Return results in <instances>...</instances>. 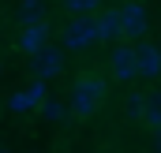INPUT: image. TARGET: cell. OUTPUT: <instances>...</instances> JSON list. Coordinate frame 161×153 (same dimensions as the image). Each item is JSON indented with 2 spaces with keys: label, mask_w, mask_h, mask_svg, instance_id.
Listing matches in <instances>:
<instances>
[{
  "label": "cell",
  "mask_w": 161,
  "mask_h": 153,
  "mask_svg": "<svg viewBox=\"0 0 161 153\" xmlns=\"http://www.w3.org/2000/svg\"><path fill=\"white\" fill-rule=\"evenodd\" d=\"M38 108H41V116H45V119H60V116H64V105H60V101H49V97L41 101Z\"/></svg>",
  "instance_id": "obj_13"
},
{
  "label": "cell",
  "mask_w": 161,
  "mask_h": 153,
  "mask_svg": "<svg viewBox=\"0 0 161 153\" xmlns=\"http://www.w3.org/2000/svg\"><path fill=\"white\" fill-rule=\"evenodd\" d=\"M109 71H113V78H120V82L139 75V71H135V45H120V49L109 56Z\"/></svg>",
  "instance_id": "obj_8"
},
{
  "label": "cell",
  "mask_w": 161,
  "mask_h": 153,
  "mask_svg": "<svg viewBox=\"0 0 161 153\" xmlns=\"http://www.w3.org/2000/svg\"><path fill=\"white\" fill-rule=\"evenodd\" d=\"M41 101H45V82L34 78L26 90H19V93L8 97V108H11V112H30V108H38Z\"/></svg>",
  "instance_id": "obj_7"
},
{
  "label": "cell",
  "mask_w": 161,
  "mask_h": 153,
  "mask_svg": "<svg viewBox=\"0 0 161 153\" xmlns=\"http://www.w3.org/2000/svg\"><path fill=\"white\" fill-rule=\"evenodd\" d=\"M45 19V4L41 0H19V26L23 23H41Z\"/></svg>",
  "instance_id": "obj_11"
},
{
  "label": "cell",
  "mask_w": 161,
  "mask_h": 153,
  "mask_svg": "<svg viewBox=\"0 0 161 153\" xmlns=\"http://www.w3.org/2000/svg\"><path fill=\"white\" fill-rule=\"evenodd\" d=\"M0 153H4V150H0Z\"/></svg>",
  "instance_id": "obj_14"
},
{
  "label": "cell",
  "mask_w": 161,
  "mask_h": 153,
  "mask_svg": "<svg viewBox=\"0 0 161 153\" xmlns=\"http://www.w3.org/2000/svg\"><path fill=\"white\" fill-rule=\"evenodd\" d=\"M101 101H105V78H97V75L75 78L71 97H68V108H71L75 116H94Z\"/></svg>",
  "instance_id": "obj_1"
},
{
  "label": "cell",
  "mask_w": 161,
  "mask_h": 153,
  "mask_svg": "<svg viewBox=\"0 0 161 153\" xmlns=\"http://www.w3.org/2000/svg\"><path fill=\"white\" fill-rule=\"evenodd\" d=\"M30 71L38 82H49V78H56L64 71V56H60V49H38V52H30Z\"/></svg>",
  "instance_id": "obj_3"
},
{
  "label": "cell",
  "mask_w": 161,
  "mask_h": 153,
  "mask_svg": "<svg viewBox=\"0 0 161 153\" xmlns=\"http://www.w3.org/2000/svg\"><path fill=\"white\" fill-rule=\"evenodd\" d=\"M49 45V23L41 19V23H23L19 26V34H15V49L19 52H38V49H45Z\"/></svg>",
  "instance_id": "obj_5"
},
{
  "label": "cell",
  "mask_w": 161,
  "mask_h": 153,
  "mask_svg": "<svg viewBox=\"0 0 161 153\" xmlns=\"http://www.w3.org/2000/svg\"><path fill=\"white\" fill-rule=\"evenodd\" d=\"M135 71L142 78H158L161 75V45H150V41L135 45Z\"/></svg>",
  "instance_id": "obj_6"
},
{
  "label": "cell",
  "mask_w": 161,
  "mask_h": 153,
  "mask_svg": "<svg viewBox=\"0 0 161 153\" xmlns=\"http://www.w3.org/2000/svg\"><path fill=\"white\" fill-rule=\"evenodd\" d=\"M142 119H146L154 131H161V90H154V93L142 97Z\"/></svg>",
  "instance_id": "obj_10"
},
{
  "label": "cell",
  "mask_w": 161,
  "mask_h": 153,
  "mask_svg": "<svg viewBox=\"0 0 161 153\" xmlns=\"http://www.w3.org/2000/svg\"><path fill=\"white\" fill-rule=\"evenodd\" d=\"M97 4H101V0H64V8L75 11V15H90V11H97Z\"/></svg>",
  "instance_id": "obj_12"
},
{
  "label": "cell",
  "mask_w": 161,
  "mask_h": 153,
  "mask_svg": "<svg viewBox=\"0 0 161 153\" xmlns=\"http://www.w3.org/2000/svg\"><path fill=\"white\" fill-rule=\"evenodd\" d=\"M94 41H97L94 15H79V19H71V23L64 26V49H71V52H82V49H90Z\"/></svg>",
  "instance_id": "obj_2"
},
{
  "label": "cell",
  "mask_w": 161,
  "mask_h": 153,
  "mask_svg": "<svg viewBox=\"0 0 161 153\" xmlns=\"http://www.w3.org/2000/svg\"><path fill=\"white\" fill-rule=\"evenodd\" d=\"M116 11H120V38H142V34H146L150 19H146V8H142L139 0L124 4V8H116Z\"/></svg>",
  "instance_id": "obj_4"
},
{
  "label": "cell",
  "mask_w": 161,
  "mask_h": 153,
  "mask_svg": "<svg viewBox=\"0 0 161 153\" xmlns=\"http://www.w3.org/2000/svg\"><path fill=\"white\" fill-rule=\"evenodd\" d=\"M94 26H97V41L120 38V11H97L94 15Z\"/></svg>",
  "instance_id": "obj_9"
}]
</instances>
